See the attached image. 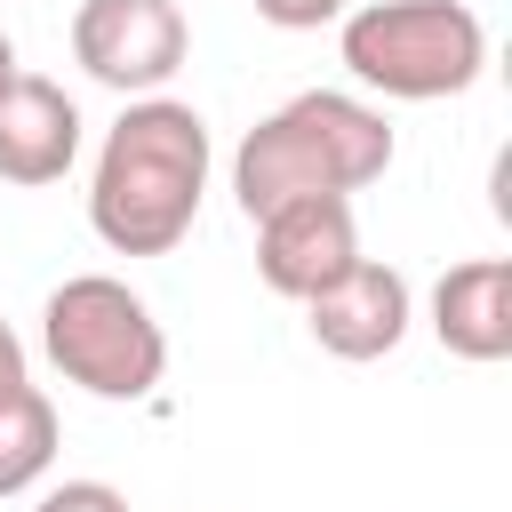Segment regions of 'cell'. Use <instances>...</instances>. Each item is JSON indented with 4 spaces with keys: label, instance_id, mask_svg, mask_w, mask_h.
Wrapping results in <instances>:
<instances>
[{
    "label": "cell",
    "instance_id": "cell-8",
    "mask_svg": "<svg viewBox=\"0 0 512 512\" xmlns=\"http://www.w3.org/2000/svg\"><path fill=\"white\" fill-rule=\"evenodd\" d=\"M80 160V104L40 80V72H16V88L0 96V184H56L64 168Z\"/></svg>",
    "mask_w": 512,
    "mask_h": 512
},
{
    "label": "cell",
    "instance_id": "cell-7",
    "mask_svg": "<svg viewBox=\"0 0 512 512\" xmlns=\"http://www.w3.org/2000/svg\"><path fill=\"white\" fill-rule=\"evenodd\" d=\"M408 320H416V296H408V280H400L392 264H376V256H352L328 288L304 296V328H312V344L336 352V360H384V352H400Z\"/></svg>",
    "mask_w": 512,
    "mask_h": 512
},
{
    "label": "cell",
    "instance_id": "cell-5",
    "mask_svg": "<svg viewBox=\"0 0 512 512\" xmlns=\"http://www.w3.org/2000/svg\"><path fill=\"white\" fill-rule=\"evenodd\" d=\"M184 8L176 0H80L72 8V64L120 96H160L184 72Z\"/></svg>",
    "mask_w": 512,
    "mask_h": 512
},
{
    "label": "cell",
    "instance_id": "cell-11",
    "mask_svg": "<svg viewBox=\"0 0 512 512\" xmlns=\"http://www.w3.org/2000/svg\"><path fill=\"white\" fill-rule=\"evenodd\" d=\"M32 512H128V496L112 480H56L32 496Z\"/></svg>",
    "mask_w": 512,
    "mask_h": 512
},
{
    "label": "cell",
    "instance_id": "cell-3",
    "mask_svg": "<svg viewBox=\"0 0 512 512\" xmlns=\"http://www.w3.org/2000/svg\"><path fill=\"white\" fill-rule=\"evenodd\" d=\"M344 72L392 104L464 96L488 64V24L464 0H368L344 8Z\"/></svg>",
    "mask_w": 512,
    "mask_h": 512
},
{
    "label": "cell",
    "instance_id": "cell-1",
    "mask_svg": "<svg viewBox=\"0 0 512 512\" xmlns=\"http://www.w3.org/2000/svg\"><path fill=\"white\" fill-rule=\"evenodd\" d=\"M208 192V120L176 96H128L88 176V224L112 256H168Z\"/></svg>",
    "mask_w": 512,
    "mask_h": 512
},
{
    "label": "cell",
    "instance_id": "cell-2",
    "mask_svg": "<svg viewBox=\"0 0 512 512\" xmlns=\"http://www.w3.org/2000/svg\"><path fill=\"white\" fill-rule=\"evenodd\" d=\"M392 168V120L344 88H304L288 96L272 120H256L232 152V200L240 216L256 224L264 208L280 200H304V192H360Z\"/></svg>",
    "mask_w": 512,
    "mask_h": 512
},
{
    "label": "cell",
    "instance_id": "cell-13",
    "mask_svg": "<svg viewBox=\"0 0 512 512\" xmlns=\"http://www.w3.org/2000/svg\"><path fill=\"white\" fill-rule=\"evenodd\" d=\"M8 384H24V344H16V328H8V312H0V392Z\"/></svg>",
    "mask_w": 512,
    "mask_h": 512
},
{
    "label": "cell",
    "instance_id": "cell-9",
    "mask_svg": "<svg viewBox=\"0 0 512 512\" xmlns=\"http://www.w3.org/2000/svg\"><path fill=\"white\" fill-rule=\"evenodd\" d=\"M432 336L456 360H512V264L504 256H464L432 288Z\"/></svg>",
    "mask_w": 512,
    "mask_h": 512
},
{
    "label": "cell",
    "instance_id": "cell-6",
    "mask_svg": "<svg viewBox=\"0 0 512 512\" xmlns=\"http://www.w3.org/2000/svg\"><path fill=\"white\" fill-rule=\"evenodd\" d=\"M360 256V224H352V200L344 192H304V200H280L256 216V272L272 296H312L328 288L344 264Z\"/></svg>",
    "mask_w": 512,
    "mask_h": 512
},
{
    "label": "cell",
    "instance_id": "cell-12",
    "mask_svg": "<svg viewBox=\"0 0 512 512\" xmlns=\"http://www.w3.org/2000/svg\"><path fill=\"white\" fill-rule=\"evenodd\" d=\"M352 0H256V16L264 24H280V32H320V24H336Z\"/></svg>",
    "mask_w": 512,
    "mask_h": 512
},
{
    "label": "cell",
    "instance_id": "cell-14",
    "mask_svg": "<svg viewBox=\"0 0 512 512\" xmlns=\"http://www.w3.org/2000/svg\"><path fill=\"white\" fill-rule=\"evenodd\" d=\"M16 72H24V64H16V40H8V32H0V96H8V88H16Z\"/></svg>",
    "mask_w": 512,
    "mask_h": 512
},
{
    "label": "cell",
    "instance_id": "cell-10",
    "mask_svg": "<svg viewBox=\"0 0 512 512\" xmlns=\"http://www.w3.org/2000/svg\"><path fill=\"white\" fill-rule=\"evenodd\" d=\"M48 464H56V408H48V392L24 376V384L0 392V496L40 488Z\"/></svg>",
    "mask_w": 512,
    "mask_h": 512
},
{
    "label": "cell",
    "instance_id": "cell-4",
    "mask_svg": "<svg viewBox=\"0 0 512 512\" xmlns=\"http://www.w3.org/2000/svg\"><path fill=\"white\" fill-rule=\"evenodd\" d=\"M40 352L88 400H152V384L168 376V336H160L152 304L112 272H72L64 288H48Z\"/></svg>",
    "mask_w": 512,
    "mask_h": 512
}]
</instances>
